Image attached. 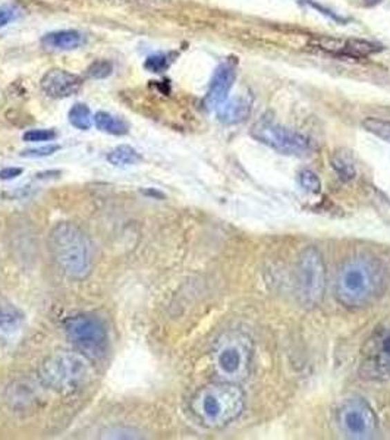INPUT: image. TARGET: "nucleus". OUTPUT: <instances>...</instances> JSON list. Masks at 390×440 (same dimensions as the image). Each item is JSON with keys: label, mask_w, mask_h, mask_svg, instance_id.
<instances>
[{"label": "nucleus", "mask_w": 390, "mask_h": 440, "mask_svg": "<svg viewBox=\"0 0 390 440\" xmlns=\"http://www.w3.org/2000/svg\"><path fill=\"white\" fill-rule=\"evenodd\" d=\"M144 195H149V197H154V199H163L165 195L162 192H158L156 190H142Z\"/></svg>", "instance_id": "obj_29"}, {"label": "nucleus", "mask_w": 390, "mask_h": 440, "mask_svg": "<svg viewBox=\"0 0 390 440\" xmlns=\"http://www.w3.org/2000/svg\"><path fill=\"white\" fill-rule=\"evenodd\" d=\"M57 137L56 131L53 129H30L22 136V140L27 143H41V141H53Z\"/></svg>", "instance_id": "obj_24"}, {"label": "nucleus", "mask_w": 390, "mask_h": 440, "mask_svg": "<svg viewBox=\"0 0 390 440\" xmlns=\"http://www.w3.org/2000/svg\"><path fill=\"white\" fill-rule=\"evenodd\" d=\"M66 336L74 347L90 360L102 358L109 344L106 326L94 315L81 314L69 319L65 324Z\"/></svg>", "instance_id": "obj_7"}, {"label": "nucleus", "mask_w": 390, "mask_h": 440, "mask_svg": "<svg viewBox=\"0 0 390 440\" xmlns=\"http://www.w3.org/2000/svg\"><path fill=\"white\" fill-rule=\"evenodd\" d=\"M94 125L102 132L111 134V136H127L129 132V125L124 118L115 116L109 112H97L93 118Z\"/></svg>", "instance_id": "obj_15"}, {"label": "nucleus", "mask_w": 390, "mask_h": 440, "mask_svg": "<svg viewBox=\"0 0 390 440\" xmlns=\"http://www.w3.org/2000/svg\"><path fill=\"white\" fill-rule=\"evenodd\" d=\"M362 127L369 132L374 134L375 137H379L387 143H390V122L384 119L377 118H367L362 122Z\"/></svg>", "instance_id": "obj_21"}, {"label": "nucleus", "mask_w": 390, "mask_h": 440, "mask_svg": "<svg viewBox=\"0 0 390 440\" xmlns=\"http://www.w3.org/2000/svg\"><path fill=\"white\" fill-rule=\"evenodd\" d=\"M109 163L113 166H133L142 161L141 154L131 145H118L107 154Z\"/></svg>", "instance_id": "obj_17"}, {"label": "nucleus", "mask_w": 390, "mask_h": 440, "mask_svg": "<svg viewBox=\"0 0 390 440\" xmlns=\"http://www.w3.org/2000/svg\"><path fill=\"white\" fill-rule=\"evenodd\" d=\"M340 53L351 57H369L382 51L379 44H374L365 40H346L342 46H339Z\"/></svg>", "instance_id": "obj_18"}, {"label": "nucleus", "mask_w": 390, "mask_h": 440, "mask_svg": "<svg viewBox=\"0 0 390 440\" xmlns=\"http://www.w3.org/2000/svg\"><path fill=\"white\" fill-rule=\"evenodd\" d=\"M251 137L288 156H304L311 150V143L306 136L270 120L257 122L251 128Z\"/></svg>", "instance_id": "obj_9"}, {"label": "nucleus", "mask_w": 390, "mask_h": 440, "mask_svg": "<svg viewBox=\"0 0 390 440\" xmlns=\"http://www.w3.org/2000/svg\"><path fill=\"white\" fill-rule=\"evenodd\" d=\"M69 122L72 127H75L77 129L81 131H89L93 125V115L91 110L87 104L84 103H77L71 107L69 110Z\"/></svg>", "instance_id": "obj_19"}, {"label": "nucleus", "mask_w": 390, "mask_h": 440, "mask_svg": "<svg viewBox=\"0 0 390 440\" xmlns=\"http://www.w3.org/2000/svg\"><path fill=\"white\" fill-rule=\"evenodd\" d=\"M384 284V271L379 260L370 255H353L336 273L335 298L346 309H364L382 295Z\"/></svg>", "instance_id": "obj_1"}, {"label": "nucleus", "mask_w": 390, "mask_h": 440, "mask_svg": "<svg viewBox=\"0 0 390 440\" xmlns=\"http://www.w3.org/2000/svg\"><path fill=\"white\" fill-rule=\"evenodd\" d=\"M174 57H175L174 53H157V55L149 56L147 60H145L144 68L154 73L165 72L170 66V64L174 62Z\"/></svg>", "instance_id": "obj_22"}, {"label": "nucleus", "mask_w": 390, "mask_h": 440, "mask_svg": "<svg viewBox=\"0 0 390 440\" xmlns=\"http://www.w3.org/2000/svg\"><path fill=\"white\" fill-rule=\"evenodd\" d=\"M217 118L226 125L241 124L251 113V103L248 99L238 97V99L225 100L217 109Z\"/></svg>", "instance_id": "obj_14"}, {"label": "nucleus", "mask_w": 390, "mask_h": 440, "mask_svg": "<svg viewBox=\"0 0 390 440\" xmlns=\"http://www.w3.org/2000/svg\"><path fill=\"white\" fill-rule=\"evenodd\" d=\"M252 363V342L239 330H230L216 340L212 349V367L221 382L241 383L245 381Z\"/></svg>", "instance_id": "obj_5"}, {"label": "nucleus", "mask_w": 390, "mask_h": 440, "mask_svg": "<svg viewBox=\"0 0 390 440\" xmlns=\"http://www.w3.org/2000/svg\"><path fill=\"white\" fill-rule=\"evenodd\" d=\"M48 247L57 267L72 280L87 279L93 268V247L89 237L71 222L57 223L48 235Z\"/></svg>", "instance_id": "obj_3"}, {"label": "nucleus", "mask_w": 390, "mask_h": 440, "mask_svg": "<svg viewBox=\"0 0 390 440\" xmlns=\"http://www.w3.org/2000/svg\"><path fill=\"white\" fill-rule=\"evenodd\" d=\"M235 81V69L229 64L219 65L213 73V78L210 81L209 91L205 95V106L209 109H217L226 99L228 94L232 89Z\"/></svg>", "instance_id": "obj_12"}, {"label": "nucleus", "mask_w": 390, "mask_h": 440, "mask_svg": "<svg viewBox=\"0 0 390 440\" xmlns=\"http://www.w3.org/2000/svg\"><path fill=\"white\" fill-rule=\"evenodd\" d=\"M361 367L369 377L390 378V324L370 339Z\"/></svg>", "instance_id": "obj_10"}, {"label": "nucleus", "mask_w": 390, "mask_h": 440, "mask_svg": "<svg viewBox=\"0 0 390 440\" xmlns=\"http://www.w3.org/2000/svg\"><path fill=\"white\" fill-rule=\"evenodd\" d=\"M22 172L24 170L21 167H5V169L0 170V179H3V181L15 179L19 175H22Z\"/></svg>", "instance_id": "obj_28"}, {"label": "nucleus", "mask_w": 390, "mask_h": 440, "mask_svg": "<svg viewBox=\"0 0 390 440\" xmlns=\"http://www.w3.org/2000/svg\"><path fill=\"white\" fill-rule=\"evenodd\" d=\"M362 2L367 6H375V5H379L382 0H362Z\"/></svg>", "instance_id": "obj_30"}, {"label": "nucleus", "mask_w": 390, "mask_h": 440, "mask_svg": "<svg viewBox=\"0 0 390 440\" xmlns=\"http://www.w3.org/2000/svg\"><path fill=\"white\" fill-rule=\"evenodd\" d=\"M297 297L304 307H315L326 292V266L322 254L310 247L304 250L295 267Z\"/></svg>", "instance_id": "obj_6"}, {"label": "nucleus", "mask_w": 390, "mask_h": 440, "mask_svg": "<svg viewBox=\"0 0 390 440\" xmlns=\"http://www.w3.org/2000/svg\"><path fill=\"white\" fill-rule=\"evenodd\" d=\"M39 376L44 386L69 395L90 383L93 367L90 358L80 351H56L40 364Z\"/></svg>", "instance_id": "obj_4"}, {"label": "nucleus", "mask_w": 390, "mask_h": 440, "mask_svg": "<svg viewBox=\"0 0 390 440\" xmlns=\"http://www.w3.org/2000/svg\"><path fill=\"white\" fill-rule=\"evenodd\" d=\"M299 183L302 185V188H306L307 191H311V192H319L320 188H322V182L319 179V176H317L313 170H302V172L299 174Z\"/></svg>", "instance_id": "obj_25"}, {"label": "nucleus", "mask_w": 390, "mask_h": 440, "mask_svg": "<svg viewBox=\"0 0 390 440\" xmlns=\"http://www.w3.org/2000/svg\"><path fill=\"white\" fill-rule=\"evenodd\" d=\"M191 412L207 429H223L245 408V395L238 383L213 382L200 387L189 403Z\"/></svg>", "instance_id": "obj_2"}, {"label": "nucleus", "mask_w": 390, "mask_h": 440, "mask_svg": "<svg viewBox=\"0 0 390 440\" xmlns=\"http://www.w3.org/2000/svg\"><path fill=\"white\" fill-rule=\"evenodd\" d=\"M41 90L52 99H66L81 90L82 80L65 69H52L41 78Z\"/></svg>", "instance_id": "obj_11"}, {"label": "nucleus", "mask_w": 390, "mask_h": 440, "mask_svg": "<svg viewBox=\"0 0 390 440\" xmlns=\"http://www.w3.org/2000/svg\"><path fill=\"white\" fill-rule=\"evenodd\" d=\"M22 313L6 301H0V332L17 327L22 322Z\"/></svg>", "instance_id": "obj_20"}, {"label": "nucleus", "mask_w": 390, "mask_h": 440, "mask_svg": "<svg viewBox=\"0 0 390 440\" xmlns=\"http://www.w3.org/2000/svg\"><path fill=\"white\" fill-rule=\"evenodd\" d=\"M85 43V35L77 30H60L48 33L41 39V44L50 51H75Z\"/></svg>", "instance_id": "obj_13"}, {"label": "nucleus", "mask_w": 390, "mask_h": 440, "mask_svg": "<svg viewBox=\"0 0 390 440\" xmlns=\"http://www.w3.org/2000/svg\"><path fill=\"white\" fill-rule=\"evenodd\" d=\"M60 150V145L56 144H48L46 147H40V149H32V150H26L22 152V157H47L57 153Z\"/></svg>", "instance_id": "obj_26"}, {"label": "nucleus", "mask_w": 390, "mask_h": 440, "mask_svg": "<svg viewBox=\"0 0 390 440\" xmlns=\"http://www.w3.org/2000/svg\"><path fill=\"white\" fill-rule=\"evenodd\" d=\"M112 72H113V64L111 62V60L99 59L87 68V77L93 80H104L107 77H111Z\"/></svg>", "instance_id": "obj_23"}, {"label": "nucleus", "mask_w": 390, "mask_h": 440, "mask_svg": "<svg viewBox=\"0 0 390 440\" xmlns=\"http://www.w3.org/2000/svg\"><path fill=\"white\" fill-rule=\"evenodd\" d=\"M336 424L348 439H370L377 432L379 419L361 398H348L336 410Z\"/></svg>", "instance_id": "obj_8"}, {"label": "nucleus", "mask_w": 390, "mask_h": 440, "mask_svg": "<svg viewBox=\"0 0 390 440\" xmlns=\"http://www.w3.org/2000/svg\"><path fill=\"white\" fill-rule=\"evenodd\" d=\"M15 12L12 10V8L8 6H0V28L8 26V24L14 19Z\"/></svg>", "instance_id": "obj_27"}, {"label": "nucleus", "mask_w": 390, "mask_h": 440, "mask_svg": "<svg viewBox=\"0 0 390 440\" xmlns=\"http://www.w3.org/2000/svg\"><path fill=\"white\" fill-rule=\"evenodd\" d=\"M332 166L342 181H351L357 175L355 162H353L352 154L346 150H339L333 154Z\"/></svg>", "instance_id": "obj_16"}]
</instances>
